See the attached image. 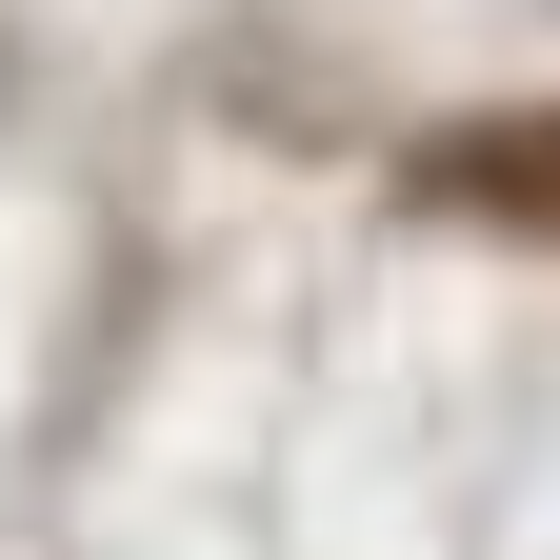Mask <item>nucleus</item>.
Masks as SVG:
<instances>
[{"mask_svg": "<svg viewBox=\"0 0 560 560\" xmlns=\"http://www.w3.org/2000/svg\"><path fill=\"white\" fill-rule=\"evenodd\" d=\"M420 200H441V221H501V241H560V101L441 120V140H420Z\"/></svg>", "mask_w": 560, "mask_h": 560, "instance_id": "nucleus-1", "label": "nucleus"}]
</instances>
